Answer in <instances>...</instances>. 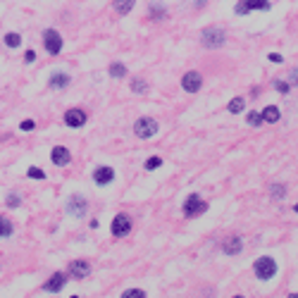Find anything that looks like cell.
<instances>
[{
	"instance_id": "obj_1",
	"label": "cell",
	"mask_w": 298,
	"mask_h": 298,
	"mask_svg": "<svg viewBox=\"0 0 298 298\" xmlns=\"http://www.w3.org/2000/svg\"><path fill=\"white\" fill-rule=\"evenodd\" d=\"M253 272H255V277L260 282H267V279H272L277 274V260L269 258V255H263V258H258L253 263Z\"/></svg>"
},
{
	"instance_id": "obj_2",
	"label": "cell",
	"mask_w": 298,
	"mask_h": 298,
	"mask_svg": "<svg viewBox=\"0 0 298 298\" xmlns=\"http://www.w3.org/2000/svg\"><path fill=\"white\" fill-rule=\"evenodd\" d=\"M181 210H184V215H186V217H201V215L208 212V203H205L198 193H191L186 201H184Z\"/></svg>"
},
{
	"instance_id": "obj_3",
	"label": "cell",
	"mask_w": 298,
	"mask_h": 298,
	"mask_svg": "<svg viewBox=\"0 0 298 298\" xmlns=\"http://www.w3.org/2000/svg\"><path fill=\"white\" fill-rule=\"evenodd\" d=\"M201 43L205 48H222L227 43V31L224 29H217V27H210V29H203L201 33Z\"/></svg>"
},
{
	"instance_id": "obj_4",
	"label": "cell",
	"mask_w": 298,
	"mask_h": 298,
	"mask_svg": "<svg viewBox=\"0 0 298 298\" xmlns=\"http://www.w3.org/2000/svg\"><path fill=\"white\" fill-rule=\"evenodd\" d=\"M43 46H46L48 55H60L62 53V36L58 33V29H46L43 31Z\"/></svg>"
},
{
	"instance_id": "obj_5",
	"label": "cell",
	"mask_w": 298,
	"mask_h": 298,
	"mask_svg": "<svg viewBox=\"0 0 298 298\" xmlns=\"http://www.w3.org/2000/svg\"><path fill=\"white\" fill-rule=\"evenodd\" d=\"M134 134H136L139 139H153L157 134V122L153 117H141V119H136V124H134Z\"/></svg>"
},
{
	"instance_id": "obj_6",
	"label": "cell",
	"mask_w": 298,
	"mask_h": 298,
	"mask_svg": "<svg viewBox=\"0 0 298 298\" xmlns=\"http://www.w3.org/2000/svg\"><path fill=\"white\" fill-rule=\"evenodd\" d=\"M89 212V201L81 196V193H74V196H69V201H67V215H72V217H84Z\"/></svg>"
},
{
	"instance_id": "obj_7",
	"label": "cell",
	"mask_w": 298,
	"mask_h": 298,
	"mask_svg": "<svg viewBox=\"0 0 298 298\" xmlns=\"http://www.w3.org/2000/svg\"><path fill=\"white\" fill-rule=\"evenodd\" d=\"M110 232H112V236H117V238H124L126 234H131V217L124 215V212L115 215V220H112V224H110Z\"/></svg>"
},
{
	"instance_id": "obj_8",
	"label": "cell",
	"mask_w": 298,
	"mask_h": 298,
	"mask_svg": "<svg viewBox=\"0 0 298 298\" xmlns=\"http://www.w3.org/2000/svg\"><path fill=\"white\" fill-rule=\"evenodd\" d=\"M86 122H89V115L81 108H72V110L64 112V124L69 126V129H81Z\"/></svg>"
},
{
	"instance_id": "obj_9",
	"label": "cell",
	"mask_w": 298,
	"mask_h": 298,
	"mask_svg": "<svg viewBox=\"0 0 298 298\" xmlns=\"http://www.w3.org/2000/svg\"><path fill=\"white\" fill-rule=\"evenodd\" d=\"M201 86H203V77H201L198 72H186V74L181 77V89H184L186 93H198Z\"/></svg>"
},
{
	"instance_id": "obj_10",
	"label": "cell",
	"mask_w": 298,
	"mask_h": 298,
	"mask_svg": "<svg viewBox=\"0 0 298 298\" xmlns=\"http://www.w3.org/2000/svg\"><path fill=\"white\" fill-rule=\"evenodd\" d=\"M64 284H67V274H64V272H53L50 279H48L41 289H43L46 294H58V291L64 289Z\"/></svg>"
},
{
	"instance_id": "obj_11",
	"label": "cell",
	"mask_w": 298,
	"mask_h": 298,
	"mask_svg": "<svg viewBox=\"0 0 298 298\" xmlns=\"http://www.w3.org/2000/svg\"><path fill=\"white\" fill-rule=\"evenodd\" d=\"M50 162H53L55 167H67V165L72 162V153H69V148H64V146H55V148L50 150Z\"/></svg>"
},
{
	"instance_id": "obj_12",
	"label": "cell",
	"mask_w": 298,
	"mask_h": 298,
	"mask_svg": "<svg viewBox=\"0 0 298 298\" xmlns=\"http://www.w3.org/2000/svg\"><path fill=\"white\" fill-rule=\"evenodd\" d=\"M67 272H69L72 279H86V277L91 274V263H86V260H74V263H69Z\"/></svg>"
},
{
	"instance_id": "obj_13",
	"label": "cell",
	"mask_w": 298,
	"mask_h": 298,
	"mask_svg": "<svg viewBox=\"0 0 298 298\" xmlns=\"http://www.w3.org/2000/svg\"><path fill=\"white\" fill-rule=\"evenodd\" d=\"M93 181L98 186H110L115 181V170L112 167H98L93 172Z\"/></svg>"
},
{
	"instance_id": "obj_14",
	"label": "cell",
	"mask_w": 298,
	"mask_h": 298,
	"mask_svg": "<svg viewBox=\"0 0 298 298\" xmlns=\"http://www.w3.org/2000/svg\"><path fill=\"white\" fill-rule=\"evenodd\" d=\"M69 81H72L69 74H64V72H55V74H50V79H48V89H53V91H62V89L69 86Z\"/></svg>"
},
{
	"instance_id": "obj_15",
	"label": "cell",
	"mask_w": 298,
	"mask_h": 298,
	"mask_svg": "<svg viewBox=\"0 0 298 298\" xmlns=\"http://www.w3.org/2000/svg\"><path fill=\"white\" fill-rule=\"evenodd\" d=\"M241 248H243V241H241V236H238V234L229 236V238L222 243V251L227 253V255H238Z\"/></svg>"
},
{
	"instance_id": "obj_16",
	"label": "cell",
	"mask_w": 298,
	"mask_h": 298,
	"mask_svg": "<svg viewBox=\"0 0 298 298\" xmlns=\"http://www.w3.org/2000/svg\"><path fill=\"white\" fill-rule=\"evenodd\" d=\"M260 117H263V122H267V124H277L282 119V112H279L277 105H267L265 110L260 112Z\"/></svg>"
},
{
	"instance_id": "obj_17",
	"label": "cell",
	"mask_w": 298,
	"mask_h": 298,
	"mask_svg": "<svg viewBox=\"0 0 298 298\" xmlns=\"http://www.w3.org/2000/svg\"><path fill=\"white\" fill-rule=\"evenodd\" d=\"M134 5H136V0H112V7L117 15H129L134 10Z\"/></svg>"
},
{
	"instance_id": "obj_18",
	"label": "cell",
	"mask_w": 298,
	"mask_h": 298,
	"mask_svg": "<svg viewBox=\"0 0 298 298\" xmlns=\"http://www.w3.org/2000/svg\"><path fill=\"white\" fill-rule=\"evenodd\" d=\"M15 234V224L7 220L5 215H0V238H10Z\"/></svg>"
},
{
	"instance_id": "obj_19",
	"label": "cell",
	"mask_w": 298,
	"mask_h": 298,
	"mask_svg": "<svg viewBox=\"0 0 298 298\" xmlns=\"http://www.w3.org/2000/svg\"><path fill=\"white\" fill-rule=\"evenodd\" d=\"M108 74H110L112 79H124L126 77V67L122 62H112L110 69H108Z\"/></svg>"
},
{
	"instance_id": "obj_20",
	"label": "cell",
	"mask_w": 298,
	"mask_h": 298,
	"mask_svg": "<svg viewBox=\"0 0 298 298\" xmlns=\"http://www.w3.org/2000/svg\"><path fill=\"white\" fill-rule=\"evenodd\" d=\"M243 110H246V98L238 95V98H234V100L229 103V112H232V115H241Z\"/></svg>"
},
{
	"instance_id": "obj_21",
	"label": "cell",
	"mask_w": 298,
	"mask_h": 298,
	"mask_svg": "<svg viewBox=\"0 0 298 298\" xmlns=\"http://www.w3.org/2000/svg\"><path fill=\"white\" fill-rule=\"evenodd\" d=\"M2 43L7 48H19V43H22V36L15 31H10V33H5V38H2Z\"/></svg>"
},
{
	"instance_id": "obj_22",
	"label": "cell",
	"mask_w": 298,
	"mask_h": 298,
	"mask_svg": "<svg viewBox=\"0 0 298 298\" xmlns=\"http://www.w3.org/2000/svg\"><path fill=\"white\" fill-rule=\"evenodd\" d=\"M269 196H272L274 201H282L284 196H286V186H284V184H272V186H269Z\"/></svg>"
},
{
	"instance_id": "obj_23",
	"label": "cell",
	"mask_w": 298,
	"mask_h": 298,
	"mask_svg": "<svg viewBox=\"0 0 298 298\" xmlns=\"http://www.w3.org/2000/svg\"><path fill=\"white\" fill-rule=\"evenodd\" d=\"M131 91L134 93H148V81L146 79H134L131 81Z\"/></svg>"
},
{
	"instance_id": "obj_24",
	"label": "cell",
	"mask_w": 298,
	"mask_h": 298,
	"mask_svg": "<svg viewBox=\"0 0 298 298\" xmlns=\"http://www.w3.org/2000/svg\"><path fill=\"white\" fill-rule=\"evenodd\" d=\"M272 86H274L282 95H286L289 91H291V84H289V81H282V79H274V81H272Z\"/></svg>"
},
{
	"instance_id": "obj_25",
	"label": "cell",
	"mask_w": 298,
	"mask_h": 298,
	"mask_svg": "<svg viewBox=\"0 0 298 298\" xmlns=\"http://www.w3.org/2000/svg\"><path fill=\"white\" fill-rule=\"evenodd\" d=\"M160 165H162V157L153 155V157H148V160H146V165H143V167H146L148 172H153V170H157Z\"/></svg>"
},
{
	"instance_id": "obj_26",
	"label": "cell",
	"mask_w": 298,
	"mask_h": 298,
	"mask_svg": "<svg viewBox=\"0 0 298 298\" xmlns=\"http://www.w3.org/2000/svg\"><path fill=\"white\" fill-rule=\"evenodd\" d=\"M27 177H29V179H38V181H43V179H46V172H43L41 167H29V170H27Z\"/></svg>"
},
{
	"instance_id": "obj_27",
	"label": "cell",
	"mask_w": 298,
	"mask_h": 298,
	"mask_svg": "<svg viewBox=\"0 0 298 298\" xmlns=\"http://www.w3.org/2000/svg\"><path fill=\"white\" fill-rule=\"evenodd\" d=\"M5 205H7L10 210H15V208H19V205H22V198H19L17 193H7V198H5Z\"/></svg>"
},
{
	"instance_id": "obj_28",
	"label": "cell",
	"mask_w": 298,
	"mask_h": 298,
	"mask_svg": "<svg viewBox=\"0 0 298 298\" xmlns=\"http://www.w3.org/2000/svg\"><path fill=\"white\" fill-rule=\"evenodd\" d=\"M122 298H146V291H141V289H129V291L122 294Z\"/></svg>"
},
{
	"instance_id": "obj_29",
	"label": "cell",
	"mask_w": 298,
	"mask_h": 298,
	"mask_svg": "<svg viewBox=\"0 0 298 298\" xmlns=\"http://www.w3.org/2000/svg\"><path fill=\"white\" fill-rule=\"evenodd\" d=\"M248 124H251V126H260V124H263L260 112H248Z\"/></svg>"
},
{
	"instance_id": "obj_30",
	"label": "cell",
	"mask_w": 298,
	"mask_h": 298,
	"mask_svg": "<svg viewBox=\"0 0 298 298\" xmlns=\"http://www.w3.org/2000/svg\"><path fill=\"white\" fill-rule=\"evenodd\" d=\"M150 17L162 19V17H165V7H162V5H153V7H150Z\"/></svg>"
},
{
	"instance_id": "obj_31",
	"label": "cell",
	"mask_w": 298,
	"mask_h": 298,
	"mask_svg": "<svg viewBox=\"0 0 298 298\" xmlns=\"http://www.w3.org/2000/svg\"><path fill=\"white\" fill-rule=\"evenodd\" d=\"M19 129H22V131H33V129H36V122H33V119H24V122L19 124Z\"/></svg>"
},
{
	"instance_id": "obj_32",
	"label": "cell",
	"mask_w": 298,
	"mask_h": 298,
	"mask_svg": "<svg viewBox=\"0 0 298 298\" xmlns=\"http://www.w3.org/2000/svg\"><path fill=\"white\" fill-rule=\"evenodd\" d=\"M267 60H269V62H274V64H282L284 62V58L279 55V53H269V55H267Z\"/></svg>"
},
{
	"instance_id": "obj_33",
	"label": "cell",
	"mask_w": 298,
	"mask_h": 298,
	"mask_svg": "<svg viewBox=\"0 0 298 298\" xmlns=\"http://www.w3.org/2000/svg\"><path fill=\"white\" fill-rule=\"evenodd\" d=\"M33 60H36V53L33 50H27L24 53V62H33Z\"/></svg>"
},
{
	"instance_id": "obj_34",
	"label": "cell",
	"mask_w": 298,
	"mask_h": 298,
	"mask_svg": "<svg viewBox=\"0 0 298 298\" xmlns=\"http://www.w3.org/2000/svg\"><path fill=\"white\" fill-rule=\"evenodd\" d=\"M289 81H294V84H298V69H294V72H291V77H289Z\"/></svg>"
},
{
	"instance_id": "obj_35",
	"label": "cell",
	"mask_w": 298,
	"mask_h": 298,
	"mask_svg": "<svg viewBox=\"0 0 298 298\" xmlns=\"http://www.w3.org/2000/svg\"><path fill=\"white\" fill-rule=\"evenodd\" d=\"M205 2H208V0H193V5H196V7H203Z\"/></svg>"
},
{
	"instance_id": "obj_36",
	"label": "cell",
	"mask_w": 298,
	"mask_h": 298,
	"mask_svg": "<svg viewBox=\"0 0 298 298\" xmlns=\"http://www.w3.org/2000/svg\"><path fill=\"white\" fill-rule=\"evenodd\" d=\"M294 212H298V203H296V205H294Z\"/></svg>"
}]
</instances>
